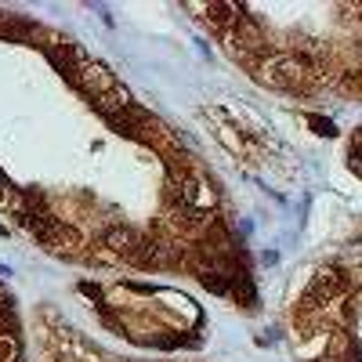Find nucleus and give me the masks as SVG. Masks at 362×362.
<instances>
[{"mask_svg": "<svg viewBox=\"0 0 362 362\" xmlns=\"http://www.w3.org/2000/svg\"><path fill=\"white\" fill-rule=\"evenodd\" d=\"M305 76H308V62L297 54H272L261 66V80L272 87H300Z\"/></svg>", "mask_w": 362, "mask_h": 362, "instance_id": "f257e3e1", "label": "nucleus"}, {"mask_svg": "<svg viewBox=\"0 0 362 362\" xmlns=\"http://www.w3.org/2000/svg\"><path fill=\"white\" fill-rule=\"evenodd\" d=\"M69 80L83 90V95H90V98H102V95H109V90L116 87V80H112V73L105 69V66H98V62H80L73 73H69Z\"/></svg>", "mask_w": 362, "mask_h": 362, "instance_id": "f03ea898", "label": "nucleus"}, {"mask_svg": "<svg viewBox=\"0 0 362 362\" xmlns=\"http://www.w3.org/2000/svg\"><path fill=\"white\" fill-rule=\"evenodd\" d=\"M344 286H348V276H341V268H322L319 276L312 279V286H308L305 300H308V305H322V300L337 297Z\"/></svg>", "mask_w": 362, "mask_h": 362, "instance_id": "7ed1b4c3", "label": "nucleus"}, {"mask_svg": "<svg viewBox=\"0 0 362 362\" xmlns=\"http://www.w3.org/2000/svg\"><path fill=\"white\" fill-rule=\"evenodd\" d=\"M138 232L134 228H127V225H112V228H105V235H102V243L112 250V254H124V257H131L134 254V247H138Z\"/></svg>", "mask_w": 362, "mask_h": 362, "instance_id": "20e7f679", "label": "nucleus"}, {"mask_svg": "<svg viewBox=\"0 0 362 362\" xmlns=\"http://www.w3.org/2000/svg\"><path fill=\"white\" fill-rule=\"evenodd\" d=\"M22 225H25L29 232H33V235L40 239V243H51L62 221H54L51 214H44V210H40V214H37V210H25V214H22Z\"/></svg>", "mask_w": 362, "mask_h": 362, "instance_id": "39448f33", "label": "nucleus"}, {"mask_svg": "<svg viewBox=\"0 0 362 362\" xmlns=\"http://www.w3.org/2000/svg\"><path fill=\"white\" fill-rule=\"evenodd\" d=\"M127 105H131V95H127V90L119 87V83H116V87L109 90V95L95 98V109H98V112H102L105 119H109V116H116L119 109H127Z\"/></svg>", "mask_w": 362, "mask_h": 362, "instance_id": "423d86ee", "label": "nucleus"}, {"mask_svg": "<svg viewBox=\"0 0 362 362\" xmlns=\"http://www.w3.org/2000/svg\"><path fill=\"white\" fill-rule=\"evenodd\" d=\"M33 33H37V25L25 22V18H8V22H0V37H4V40H29Z\"/></svg>", "mask_w": 362, "mask_h": 362, "instance_id": "0eeeda50", "label": "nucleus"}, {"mask_svg": "<svg viewBox=\"0 0 362 362\" xmlns=\"http://www.w3.org/2000/svg\"><path fill=\"white\" fill-rule=\"evenodd\" d=\"M0 329H4V334H8V329H11V334L18 329V315H15L11 300H0Z\"/></svg>", "mask_w": 362, "mask_h": 362, "instance_id": "6e6552de", "label": "nucleus"}, {"mask_svg": "<svg viewBox=\"0 0 362 362\" xmlns=\"http://www.w3.org/2000/svg\"><path fill=\"white\" fill-rule=\"evenodd\" d=\"M199 283H203L206 290H214V293H228V290H232V286H228V279H221V272H203Z\"/></svg>", "mask_w": 362, "mask_h": 362, "instance_id": "1a4fd4ad", "label": "nucleus"}, {"mask_svg": "<svg viewBox=\"0 0 362 362\" xmlns=\"http://www.w3.org/2000/svg\"><path fill=\"white\" fill-rule=\"evenodd\" d=\"M15 355H18L15 337H0V362H15Z\"/></svg>", "mask_w": 362, "mask_h": 362, "instance_id": "9d476101", "label": "nucleus"}, {"mask_svg": "<svg viewBox=\"0 0 362 362\" xmlns=\"http://www.w3.org/2000/svg\"><path fill=\"white\" fill-rule=\"evenodd\" d=\"M308 124L315 127V134H326V138H334V134H337V127L329 124V119H322V116H308Z\"/></svg>", "mask_w": 362, "mask_h": 362, "instance_id": "9b49d317", "label": "nucleus"}, {"mask_svg": "<svg viewBox=\"0 0 362 362\" xmlns=\"http://www.w3.org/2000/svg\"><path fill=\"white\" fill-rule=\"evenodd\" d=\"M351 170H355V174H362V156H355V153H351Z\"/></svg>", "mask_w": 362, "mask_h": 362, "instance_id": "f8f14e48", "label": "nucleus"}, {"mask_svg": "<svg viewBox=\"0 0 362 362\" xmlns=\"http://www.w3.org/2000/svg\"><path fill=\"white\" fill-rule=\"evenodd\" d=\"M319 362H337V358H319Z\"/></svg>", "mask_w": 362, "mask_h": 362, "instance_id": "ddd939ff", "label": "nucleus"}, {"mask_svg": "<svg viewBox=\"0 0 362 362\" xmlns=\"http://www.w3.org/2000/svg\"><path fill=\"white\" fill-rule=\"evenodd\" d=\"M0 192H4V177H0Z\"/></svg>", "mask_w": 362, "mask_h": 362, "instance_id": "4468645a", "label": "nucleus"}]
</instances>
